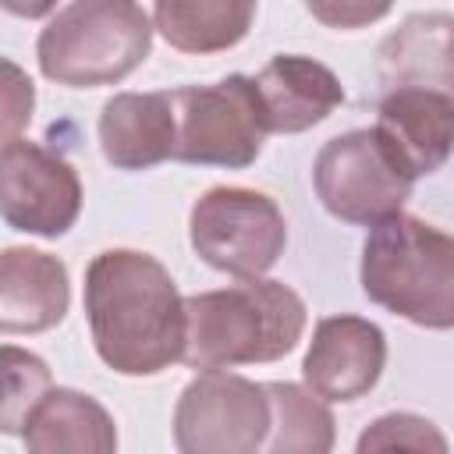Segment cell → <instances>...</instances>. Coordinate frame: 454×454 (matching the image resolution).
<instances>
[{
  "mask_svg": "<svg viewBox=\"0 0 454 454\" xmlns=\"http://www.w3.org/2000/svg\"><path fill=\"white\" fill-rule=\"evenodd\" d=\"M71 305L67 266L28 245L0 248V333H46Z\"/></svg>",
  "mask_w": 454,
  "mask_h": 454,
  "instance_id": "12",
  "label": "cell"
},
{
  "mask_svg": "<svg viewBox=\"0 0 454 454\" xmlns=\"http://www.w3.org/2000/svg\"><path fill=\"white\" fill-rule=\"evenodd\" d=\"M387 365V337L376 323L362 316H326L316 323L301 380L323 401H358L365 397Z\"/></svg>",
  "mask_w": 454,
  "mask_h": 454,
  "instance_id": "10",
  "label": "cell"
},
{
  "mask_svg": "<svg viewBox=\"0 0 454 454\" xmlns=\"http://www.w3.org/2000/svg\"><path fill=\"white\" fill-rule=\"evenodd\" d=\"M252 82H255L270 135L309 131L344 103L340 78L326 64L301 53L273 57Z\"/></svg>",
  "mask_w": 454,
  "mask_h": 454,
  "instance_id": "13",
  "label": "cell"
},
{
  "mask_svg": "<svg viewBox=\"0 0 454 454\" xmlns=\"http://www.w3.org/2000/svg\"><path fill=\"white\" fill-rule=\"evenodd\" d=\"M305 7L326 28L351 32V28H365V25H376L380 18H387L394 0H305Z\"/></svg>",
  "mask_w": 454,
  "mask_h": 454,
  "instance_id": "22",
  "label": "cell"
},
{
  "mask_svg": "<svg viewBox=\"0 0 454 454\" xmlns=\"http://www.w3.org/2000/svg\"><path fill=\"white\" fill-rule=\"evenodd\" d=\"M358 280L369 301L415 326H454V241L419 216L394 213L369 227Z\"/></svg>",
  "mask_w": 454,
  "mask_h": 454,
  "instance_id": "3",
  "label": "cell"
},
{
  "mask_svg": "<svg viewBox=\"0 0 454 454\" xmlns=\"http://www.w3.org/2000/svg\"><path fill=\"white\" fill-rule=\"evenodd\" d=\"M78 213L82 181L64 156L28 138L0 153V216L7 227L35 238H64Z\"/></svg>",
  "mask_w": 454,
  "mask_h": 454,
  "instance_id": "9",
  "label": "cell"
},
{
  "mask_svg": "<svg viewBox=\"0 0 454 454\" xmlns=\"http://www.w3.org/2000/svg\"><path fill=\"white\" fill-rule=\"evenodd\" d=\"M309 312L294 287L266 277H238L220 291L184 298L181 362L192 369H234L291 355Z\"/></svg>",
  "mask_w": 454,
  "mask_h": 454,
  "instance_id": "2",
  "label": "cell"
},
{
  "mask_svg": "<svg viewBox=\"0 0 454 454\" xmlns=\"http://www.w3.org/2000/svg\"><path fill=\"white\" fill-rule=\"evenodd\" d=\"M355 447H358V454H369V450H436V454H443L447 436L422 415L390 411V415H380L376 422H369Z\"/></svg>",
  "mask_w": 454,
  "mask_h": 454,
  "instance_id": "20",
  "label": "cell"
},
{
  "mask_svg": "<svg viewBox=\"0 0 454 454\" xmlns=\"http://www.w3.org/2000/svg\"><path fill=\"white\" fill-rule=\"evenodd\" d=\"M53 387L50 365L18 344H0V433L21 436L28 415Z\"/></svg>",
  "mask_w": 454,
  "mask_h": 454,
  "instance_id": "19",
  "label": "cell"
},
{
  "mask_svg": "<svg viewBox=\"0 0 454 454\" xmlns=\"http://www.w3.org/2000/svg\"><path fill=\"white\" fill-rule=\"evenodd\" d=\"M270 433L266 387L227 369H202L177 397L174 447L181 454H255Z\"/></svg>",
  "mask_w": 454,
  "mask_h": 454,
  "instance_id": "8",
  "label": "cell"
},
{
  "mask_svg": "<svg viewBox=\"0 0 454 454\" xmlns=\"http://www.w3.org/2000/svg\"><path fill=\"white\" fill-rule=\"evenodd\" d=\"M255 7L259 0H153V28L177 53H223L248 35Z\"/></svg>",
  "mask_w": 454,
  "mask_h": 454,
  "instance_id": "16",
  "label": "cell"
},
{
  "mask_svg": "<svg viewBox=\"0 0 454 454\" xmlns=\"http://www.w3.org/2000/svg\"><path fill=\"white\" fill-rule=\"evenodd\" d=\"M174 99V156L199 167L245 170L266 142V117L248 74H227L213 85L170 89Z\"/></svg>",
  "mask_w": 454,
  "mask_h": 454,
  "instance_id": "5",
  "label": "cell"
},
{
  "mask_svg": "<svg viewBox=\"0 0 454 454\" xmlns=\"http://www.w3.org/2000/svg\"><path fill=\"white\" fill-rule=\"evenodd\" d=\"M312 184L330 216L372 227L404 209L415 174L376 128H355L330 138L316 153Z\"/></svg>",
  "mask_w": 454,
  "mask_h": 454,
  "instance_id": "6",
  "label": "cell"
},
{
  "mask_svg": "<svg viewBox=\"0 0 454 454\" xmlns=\"http://www.w3.org/2000/svg\"><path fill=\"white\" fill-rule=\"evenodd\" d=\"M270 397V454H326L333 447V415L319 394L298 383H262Z\"/></svg>",
  "mask_w": 454,
  "mask_h": 454,
  "instance_id": "17",
  "label": "cell"
},
{
  "mask_svg": "<svg viewBox=\"0 0 454 454\" xmlns=\"http://www.w3.org/2000/svg\"><path fill=\"white\" fill-rule=\"evenodd\" d=\"M99 149L117 170H149L174 156V99L167 92H117L99 114Z\"/></svg>",
  "mask_w": 454,
  "mask_h": 454,
  "instance_id": "14",
  "label": "cell"
},
{
  "mask_svg": "<svg viewBox=\"0 0 454 454\" xmlns=\"http://www.w3.org/2000/svg\"><path fill=\"white\" fill-rule=\"evenodd\" d=\"M0 7L7 11V14H14V18H46L53 7H57V0H0Z\"/></svg>",
  "mask_w": 454,
  "mask_h": 454,
  "instance_id": "23",
  "label": "cell"
},
{
  "mask_svg": "<svg viewBox=\"0 0 454 454\" xmlns=\"http://www.w3.org/2000/svg\"><path fill=\"white\" fill-rule=\"evenodd\" d=\"M383 82L394 85H429V64L450 74V14H415L383 43Z\"/></svg>",
  "mask_w": 454,
  "mask_h": 454,
  "instance_id": "18",
  "label": "cell"
},
{
  "mask_svg": "<svg viewBox=\"0 0 454 454\" xmlns=\"http://www.w3.org/2000/svg\"><path fill=\"white\" fill-rule=\"evenodd\" d=\"M28 450L53 454V450H85V454H114L117 450V426L114 415L92 397L74 387H50L21 433Z\"/></svg>",
  "mask_w": 454,
  "mask_h": 454,
  "instance_id": "15",
  "label": "cell"
},
{
  "mask_svg": "<svg viewBox=\"0 0 454 454\" xmlns=\"http://www.w3.org/2000/svg\"><path fill=\"white\" fill-rule=\"evenodd\" d=\"M153 50V18L138 0H71L35 39L39 71L71 89L124 82Z\"/></svg>",
  "mask_w": 454,
  "mask_h": 454,
  "instance_id": "4",
  "label": "cell"
},
{
  "mask_svg": "<svg viewBox=\"0 0 454 454\" xmlns=\"http://www.w3.org/2000/svg\"><path fill=\"white\" fill-rule=\"evenodd\" d=\"M85 319L96 355L121 376H156L181 362L184 298L149 252L106 248L89 262Z\"/></svg>",
  "mask_w": 454,
  "mask_h": 454,
  "instance_id": "1",
  "label": "cell"
},
{
  "mask_svg": "<svg viewBox=\"0 0 454 454\" xmlns=\"http://www.w3.org/2000/svg\"><path fill=\"white\" fill-rule=\"evenodd\" d=\"M415 177L436 174L450 156L454 99L429 85H394L383 92L372 124Z\"/></svg>",
  "mask_w": 454,
  "mask_h": 454,
  "instance_id": "11",
  "label": "cell"
},
{
  "mask_svg": "<svg viewBox=\"0 0 454 454\" xmlns=\"http://www.w3.org/2000/svg\"><path fill=\"white\" fill-rule=\"evenodd\" d=\"M35 114V82L25 67L0 57V153L25 135Z\"/></svg>",
  "mask_w": 454,
  "mask_h": 454,
  "instance_id": "21",
  "label": "cell"
},
{
  "mask_svg": "<svg viewBox=\"0 0 454 454\" xmlns=\"http://www.w3.org/2000/svg\"><path fill=\"white\" fill-rule=\"evenodd\" d=\"M188 241L195 255L220 273L262 277L287 248V220L270 195L220 184L195 199Z\"/></svg>",
  "mask_w": 454,
  "mask_h": 454,
  "instance_id": "7",
  "label": "cell"
}]
</instances>
